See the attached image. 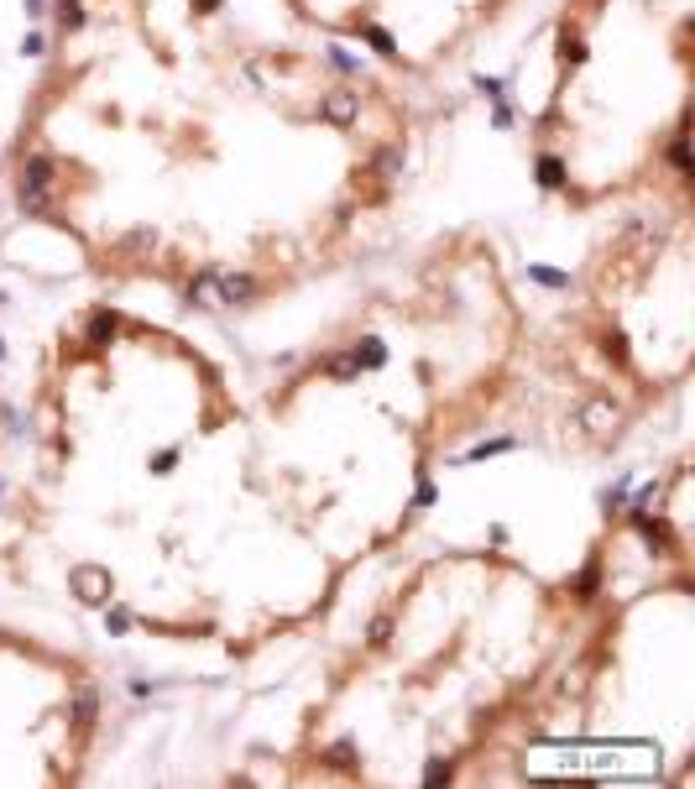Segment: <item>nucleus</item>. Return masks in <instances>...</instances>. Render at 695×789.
<instances>
[{
    "label": "nucleus",
    "instance_id": "1",
    "mask_svg": "<svg viewBox=\"0 0 695 789\" xmlns=\"http://www.w3.org/2000/svg\"><path fill=\"white\" fill-rule=\"evenodd\" d=\"M52 163L47 157H26V168H21V209L26 215H37V209H47V194H52Z\"/></svg>",
    "mask_w": 695,
    "mask_h": 789
},
{
    "label": "nucleus",
    "instance_id": "2",
    "mask_svg": "<svg viewBox=\"0 0 695 789\" xmlns=\"http://www.w3.org/2000/svg\"><path fill=\"white\" fill-rule=\"evenodd\" d=\"M74 585H78V601H89V607H100V601L110 596V575H105V570H95V565L74 570Z\"/></svg>",
    "mask_w": 695,
    "mask_h": 789
},
{
    "label": "nucleus",
    "instance_id": "3",
    "mask_svg": "<svg viewBox=\"0 0 695 789\" xmlns=\"http://www.w3.org/2000/svg\"><path fill=\"white\" fill-rule=\"evenodd\" d=\"M356 105H361V100H356V89H335V95L319 105V115H325L329 126H340V131H345V126L356 120Z\"/></svg>",
    "mask_w": 695,
    "mask_h": 789
},
{
    "label": "nucleus",
    "instance_id": "4",
    "mask_svg": "<svg viewBox=\"0 0 695 789\" xmlns=\"http://www.w3.org/2000/svg\"><path fill=\"white\" fill-rule=\"evenodd\" d=\"M580 419H585V429H591V434H612V429H617V419H622V413H617V403H607V397H591Z\"/></svg>",
    "mask_w": 695,
    "mask_h": 789
},
{
    "label": "nucleus",
    "instance_id": "5",
    "mask_svg": "<svg viewBox=\"0 0 695 789\" xmlns=\"http://www.w3.org/2000/svg\"><path fill=\"white\" fill-rule=\"evenodd\" d=\"M633 523H638V533H643L648 544H659V554H674V533H670V523H664V518H648L643 507H638Z\"/></svg>",
    "mask_w": 695,
    "mask_h": 789
},
{
    "label": "nucleus",
    "instance_id": "6",
    "mask_svg": "<svg viewBox=\"0 0 695 789\" xmlns=\"http://www.w3.org/2000/svg\"><path fill=\"white\" fill-rule=\"evenodd\" d=\"M89 340H95V345H110V340H115V314H110V309H100L95 319H89Z\"/></svg>",
    "mask_w": 695,
    "mask_h": 789
},
{
    "label": "nucleus",
    "instance_id": "7",
    "mask_svg": "<svg viewBox=\"0 0 695 789\" xmlns=\"http://www.w3.org/2000/svg\"><path fill=\"white\" fill-rule=\"evenodd\" d=\"M539 183L544 189H559V183H565V163H559V157H539Z\"/></svg>",
    "mask_w": 695,
    "mask_h": 789
},
{
    "label": "nucleus",
    "instance_id": "8",
    "mask_svg": "<svg viewBox=\"0 0 695 789\" xmlns=\"http://www.w3.org/2000/svg\"><path fill=\"white\" fill-rule=\"evenodd\" d=\"M95 706H100L95 690H78V706H74V721H78V727H89V721H95Z\"/></svg>",
    "mask_w": 695,
    "mask_h": 789
},
{
    "label": "nucleus",
    "instance_id": "9",
    "mask_svg": "<svg viewBox=\"0 0 695 789\" xmlns=\"http://www.w3.org/2000/svg\"><path fill=\"white\" fill-rule=\"evenodd\" d=\"M528 277H533V283H544V288H570V277H565V272H549V267H528Z\"/></svg>",
    "mask_w": 695,
    "mask_h": 789
},
{
    "label": "nucleus",
    "instance_id": "10",
    "mask_svg": "<svg viewBox=\"0 0 695 789\" xmlns=\"http://www.w3.org/2000/svg\"><path fill=\"white\" fill-rule=\"evenodd\" d=\"M58 21H63V32H74V26H84V6H78V0H63Z\"/></svg>",
    "mask_w": 695,
    "mask_h": 789
},
{
    "label": "nucleus",
    "instance_id": "11",
    "mask_svg": "<svg viewBox=\"0 0 695 789\" xmlns=\"http://www.w3.org/2000/svg\"><path fill=\"white\" fill-rule=\"evenodd\" d=\"M382 361H387V351H382L377 340H371V345H361V351H356V366H382Z\"/></svg>",
    "mask_w": 695,
    "mask_h": 789
},
{
    "label": "nucleus",
    "instance_id": "12",
    "mask_svg": "<svg viewBox=\"0 0 695 789\" xmlns=\"http://www.w3.org/2000/svg\"><path fill=\"white\" fill-rule=\"evenodd\" d=\"M105 627H110V633L120 638V633H126V627H131V612H126V607H115V612L105 607Z\"/></svg>",
    "mask_w": 695,
    "mask_h": 789
},
{
    "label": "nucleus",
    "instance_id": "13",
    "mask_svg": "<svg viewBox=\"0 0 695 789\" xmlns=\"http://www.w3.org/2000/svg\"><path fill=\"white\" fill-rule=\"evenodd\" d=\"M576 596H580V601H591V596H596V565H585V570H580V580H576Z\"/></svg>",
    "mask_w": 695,
    "mask_h": 789
},
{
    "label": "nucleus",
    "instance_id": "14",
    "mask_svg": "<svg viewBox=\"0 0 695 789\" xmlns=\"http://www.w3.org/2000/svg\"><path fill=\"white\" fill-rule=\"evenodd\" d=\"M502 450H513V439H491V445H476L465 460H486V455H502Z\"/></svg>",
    "mask_w": 695,
    "mask_h": 789
},
{
    "label": "nucleus",
    "instance_id": "15",
    "mask_svg": "<svg viewBox=\"0 0 695 789\" xmlns=\"http://www.w3.org/2000/svg\"><path fill=\"white\" fill-rule=\"evenodd\" d=\"M450 773H455V768H450V764H445V758H434V764H429V768H424V784H445V779H450Z\"/></svg>",
    "mask_w": 695,
    "mask_h": 789
},
{
    "label": "nucleus",
    "instance_id": "16",
    "mask_svg": "<svg viewBox=\"0 0 695 789\" xmlns=\"http://www.w3.org/2000/svg\"><path fill=\"white\" fill-rule=\"evenodd\" d=\"M366 37H371V47H377V52H387V58L397 52V47H392V37H387L382 26H366Z\"/></svg>",
    "mask_w": 695,
    "mask_h": 789
},
{
    "label": "nucleus",
    "instance_id": "17",
    "mask_svg": "<svg viewBox=\"0 0 695 789\" xmlns=\"http://www.w3.org/2000/svg\"><path fill=\"white\" fill-rule=\"evenodd\" d=\"M601 351L617 361V366H627V345H622V335H607V345H601Z\"/></svg>",
    "mask_w": 695,
    "mask_h": 789
},
{
    "label": "nucleus",
    "instance_id": "18",
    "mask_svg": "<svg viewBox=\"0 0 695 789\" xmlns=\"http://www.w3.org/2000/svg\"><path fill=\"white\" fill-rule=\"evenodd\" d=\"M387 638H392V617H377V622H371V643H377V648H382V643H387Z\"/></svg>",
    "mask_w": 695,
    "mask_h": 789
},
{
    "label": "nucleus",
    "instance_id": "19",
    "mask_svg": "<svg viewBox=\"0 0 695 789\" xmlns=\"http://www.w3.org/2000/svg\"><path fill=\"white\" fill-rule=\"evenodd\" d=\"M173 460H178V450H163V455H152V471H157V476H168V471H173Z\"/></svg>",
    "mask_w": 695,
    "mask_h": 789
},
{
    "label": "nucleus",
    "instance_id": "20",
    "mask_svg": "<svg viewBox=\"0 0 695 789\" xmlns=\"http://www.w3.org/2000/svg\"><path fill=\"white\" fill-rule=\"evenodd\" d=\"M413 502H419V507H429V502H434V486H429L424 476H419V491H413Z\"/></svg>",
    "mask_w": 695,
    "mask_h": 789
},
{
    "label": "nucleus",
    "instance_id": "21",
    "mask_svg": "<svg viewBox=\"0 0 695 789\" xmlns=\"http://www.w3.org/2000/svg\"><path fill=\"white\" fill-rule=\"evenodd\" d=\"M37 11H42V0H26V16H37Z\"/></svg>",
    "mask_w": 695,
    "mask_h": 789
},
{
    "label": "nucleus",
    "instance_id": "22",
    "mask_svg": "<svg viewBox=\"0 0 695 789\" xmlns=\"http://www.w3.org/2000/svg\"><path fill=\"white\" fill-rule=\"evenodd\" d=\"M194 6H199V11H215V0H194Z\"/></svg>",
    "mask_w": 695,
    "mask_h": 789
}]
</instances>
